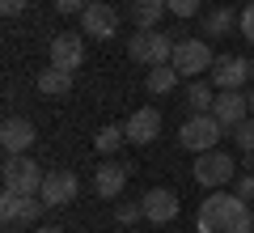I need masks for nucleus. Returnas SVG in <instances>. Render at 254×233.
I'll return each instance as SVG.
<instances>
[{
	"mask_svg": "<svg viewBox=\"0 0 254 233\" xmlns=\"http://www.w3.org/2000/svg\"><path fill=\"white\" fill-rule=\"evenodd\" d=\"M237 30H242V38H246V43H254V0L242 9V26H237Z\"/></svg>",
	"mask_w": 254,
	"mask_h": 233,
	"instance_id": "nucleus-25",
	"label": "nucleus"
},
{
	"mask_svg": "<svg viewBox=\"0 0 254 233\" xmlns=\"http://www.w3.org/2000/svg\"><path fill=\"white\" fill-rule=\"evenodd\" d=\"M165 4H170L174 17H195L199 13V0H165Z\"/></svg>",
	"mask_w": 254,
	"mask_h": 233,
	"instance_id": "nucleus-24",
	"label": "nucleus"
},
{
	"mask_svg": "<svg viewBox=\"0 0 254 233\" xmlns=\"http://www.w3.org/2000/svg\"><path fill=\"white\" fill-rule=\"evenodd\" d=\"M212 102H216V85L195 77V81L187 85V110H190V115H208Z\"/></svg>",
	"mask_w": 254,
	"mask_h": 233,
	"instance_id": "nucleus-19",
	"label": "nucleus"
},
{
	"mask_svg": "<svg viewBox=\"0 0 254 233\" xmlns=\"http://www.w3.org/2000/svg\"><path fill=\"white\" fill-rule=\"evenodd\" d=\"M250 115H254V89H250Z\"/></svg>",
	"mask_w": 254,
	"mask_h": 233,
	"instance_id": "nucleus-29",
	"label": "nucleus"
},
{
	"mask_svg": "<svg viewBox=\"0 0 254 233\" xmlns=\"http://www.w3.org/2000/svg\"><path fill=\"white\" fill-rule=\"evenodd\" d=\"M212 115L233 132L242 119H250V93L242 89H216V102H212Z\"/></svg>",
	"mask_w": 254,
	"mask_h": 233,
	"instance_id": "nucleus-10",
	"label": "nucleus"
},
{
	"mask_svg": "<svg viewBox=\"0 0 254 233\" xmlns=\"http://www.w3.org/2000/svg\"><path fill=\"white\" fill-rule=\"evenodd\" d=\"M51 4H55L60 17H81V13L89 9V0H51Z\"/></svg>",
	"mask_w": 254,
	"mask_h": 233,
	"instance_id": "nucleus-23",
	"label": "nucleus"
},
{
	"mask_svg": "<svg viewBox=\"0 0 254 233\" xmlns=\"http://www.w3.org/2000/svg\"><path fill=\"white\" fill-rule=\"evenodd\" d=\"M174 68H178V77H187V81H195V77H203V72H212V64H216V55H212L208 38H178L174 43Z\"/></svg>",
	"mask_w": 254,
	"mask_h": 233,
	"instance_id": "nucleus-4",
	"label": "nucleus"
},
{
	"mask_svg": "<svg viewBox=\"0 0 254 233\" xmlns=\"http://www.w3.org/2000/svg\"><path fill=\"white\" fill-rule=\"evenodd\" d=\"M178 68L174 64H157V68H148V81H144V89L153 93V98H165V93H174L178 89Z\"/></svg>",
	"mask_w": 254,
	"mask_h": 233,
	"instance_id": "nucleus-18",
	"label": "nucleus"
},
{
	"mask_svg": "<svg viewBox=\"0 0 254 233\" xmlns=\"http://www.w3.org/2000/svg\"><path fill=\"white\" fill-rule=\"evenodd\" d=\"M225 132H229V127L220 123L212 110H208V115H190L187 123L178 127V144L187 153H208V149H216V144H220V136H225Z\"/></svg>",
	"mask_w": 254,
	"mask_h": 233,
	"instance_id": "nucleus-3",
	"label": "nucleus"
},
{
	"mask_svg": "<svg viewBox=\"0 0 254 233\" xmlns=\"http://www.w3.org/2000/svg\"><path fill=\"white\" fill-rule=\"evenodd\" d=\"M123 136H127V144H153L157 136H161V110L157 106H140L136 115H127V123H123Z\"/></svg>",
	"mask_w": 254,
	"mask_h": 233,
	"instance_id": "nucleus-9",
	"label": "nucleus"
},
{
	"mask_svg": "<svg viewBox=\"0 0 254 233\" xmlns=\"http://www.w3.org/2000/svg\"><path fill=\"white\" fill-rule=\"evenodd\" d=\"M140 208H144V221H153V225H170L174 216H178V195H174L170 187H153L144 199H140Z\"/></svg>",
	"mask_w": 254,
	"mask_h": 233,
	"instance_id": "nucleus-12",
	"label": "nucleus"
},
{
	"mask_svg": "<svg viewBox=\"0 0 254 233\" xmlns=\"http://www.w3.org/2000/svg\"><path fill=\"white\" fill-rule=\"evenodd\" d=\"M233 191H237V195L246 199V204H254V174H242V178H237V187H233Z\"/></svg>",
	"mask_w": 254,
	"mask_h": 233,
	"instance_id": "nucleus-26",
	"label": "nucleus"
},
{
	"mask_svg": "<svg viewBox=\"0 0 254 233\" xmlns=\"http://www.w3.org/2000/svg\"><path fill=\"white\" fill-rule=\"evenodd\" d=\"M161 13H170L165 0H127V17L136 30H157L161 26Z\"/></svg>",
	"mask_w": 254,
	"mask_h": 233,
	"instance_id": "nucleus-15",
	"label": "nucleus"
},
{
	"mask_svg": "<svg viewBox=\"0 0 254 233\" xmlns=\"http://www.w3.org/2000/svg\"><path fill=\"white\" fill-rule=\"evenodd\" d=\"M47 55H51L55 68L76 72V68L85 64V38H81V34H55L51 47H47Z\"/></svg>",
	"mask_w": 254,
	"mask_h": 233,
	"instance_id": "nucleus-11",
	"label": "nucleus"
},
{
	"mask_svg": "<svg viewBox=\"0 0 254 233\" xmlns=\"http://www.w3.org/2000/svg\"><path fill=\"white\" fill-rule=\"evenodd\" d=\"M250 77H254V60H250Z\"/></svg>",
	"mask_w": 254,
	"mask_h": 233,
	"instance_id": "nucleus-30",
	"label": "nucleus"
},
{
	"mask_svg": "<svg viewBox=\"0 0 254 233\" xmlns=\"http://www.w3.org/2000/svg\"><path fill=\"white\" fill-rule=\"evenodd\" d=\"M76 191H81V182H76V174L72 170H47V178H43V204L47 208H68L76 199Z\"/></svg>",
	"mask_w": 254,
	"mask_h": 233,
	"instance_id": "nucleus-8",
	"label": "nucleus"
},
{
	"mask_svg": "<svg viewBox=\"0 0 254 233\" xmlns=\"http://www.w3.org/2000/svg\"><path fill=\"white\" fill-rule=\"evenodd\" d=\"M123 140H127V136H123V127H119V123H106V127L93 132V149H98L102 157H115V153L123 149Z\"/></svg>",
	"mask_w": 254,
	"mask_h": 233,
	"instance_id": "nucleus-20",
	"label": "nucleus"
},
{
	"mask_svg": "<svg viewBox=\"0 0 254 233\" xmlns=\"http://www.w3.org/2000/svg\"><path fill=\"white\" fill-rule=\"evenodd\" d=\"M26 4L30 0H0V13L4 17H17V13H26Z\"/></svg>",
	"mask_w": 254,
	"mask_h": 233,
	"instance_id": "nucleus-27",
	"label": "nucleus"
},
{
	"mask_svg": "<svg viewBox=\"0 0 254 233\" xmlns=\"http://www.w3.org/2000/svg\"><path fill=\"white\" fill-rule=\"evenodd\" d=\"M195 182L199 187H208V191H220V187H229V178L237 174V165H233V157L229 153H220V149H208V153H195Z\"/></svg>",
	"mask_w": 254,
	"mask_h": 233,
	"instance_id": "nucleus-5",
	"label": "nucleus"
},
{
	"mask_svg": "<svg viewBox=\"0 0 254 233\" xmlns=\"http://www.w3.org/2000/svg\"><path fill=\"white\" fill-rule=\"evenodd\" d=\"M38 140L34 123L30 119H4V127H0V144H4V153H30Z\"/></svg>",
	"mask_w": 254,
	"mask_h": 233,
	"instance_id": "nucleus-14",
	"label": "nucleus"
},
{
	"mask_svg": "<svg viewBox=\"0 0 254 233\" xmlns=\"http://www.w3.org/2000/svg\"><path fill=\"white\" fill-rule=\"evenodd\" d=\"M127 170H131V165H119V161L106 157V161L93 170V191H98L102 199H119L123 187H127Z\"/></svg>",
	"mask_w": 254,
	"mask_h": 233,
	"instance_id": "nucleus-13",
	"label": "nucleus"
},
{
	"mask_svg": "<svg viewBox=\"0 0 254 233\" xmlns=\"http://www.w3.org/2000/svg\"><path fill=\"white\" fill-rule=\"evenodd\" d=\"M233 144H237L242 153H254V115L242 119V123L233 127Z\"/></svg>",
	"mask_w": 254,
	"mask_h": 233,
	"instance_id": "nucleus-21",
	"label": "nucleus"
},
{
	"mask_svg": "<svg viewBox=\"0 0 254 233\" xmlns=\"http://www.w3.org/2000/svg\"><path fill=\"white\" fill-rule=\"evenodd\" d=\"M30 233H64V229H55V225H38V229H30Z\"/></svg>",
	"mask_w": 254,
	"mask_h": 233,
	"instance_id": "nucleus-28",
	"label": "nucleus"
},
{
	"mask_svg": "<svg viewBox=\"0 0 254 233\" xmlns=\"http://www.w3.org/2000/svg\"><path fill=\"white\" fill-rule=\"evenodd\" d=\"M68 89H72V72H68V68L47 64V68L38 72V93H47V98H64Z\"/></svg>",
	"mask_w": 254,
	"mask_h": 233,
	"instance_id": "nucleus-17",
	"label": "nucleus"
},
{
	"mask_svg": "<svg viewBox=\"0 0 254 233\" xmlns=\"http://www.w3.org/2000/svg\"><path fill=\"white\" fill-rule=\"evenodd\" d=\"M199 233H254V208L246 204L237 191H208V199L199 204L195 216Z\"/></svg>",
	"mask_w": 254,
	"mask_h": 233,
	"instance_id": "nucleus-1",
	"label": "nucleus"
},
{
	"mask_svg": "<svg viewBox=\"0 0 254 233\" xmlns=\"http://www.w3.org/2000/svg\"><path fill=\"white\" fill-rule=\"evenodd\" d=\"M0 178H4V191H17V195H38L43 191V165L30 157V153H4V170H0Z\"/></svg>",
	"mask_w": 254,
	"mask_h": 233,
	"instance_id": "nucleus-2",
	"label": "nucleus"
},
{
	"mask_svg": "<svg viewBox=\"0 0 254 233\" xmlns=\"http://www.w3.org/2000/svg\"><path fill=\"white\" fill-rule=\"evenodd\" d=\"M115 221L119 225H136V221H144V208L140 204H115Z\"/></svg>",
	"mask_w": 254,
	"mask_h": 233,
	"instance_id": "nucleus-22",
	"label": "nucleus"
},
{
	"mask_svg": "<svg viewBox=\"0 0 254 233\" xmlns=\"http://www.w3.org/2000/svg\"><path fill=\"white\" fill-rule=\"evenodd\" d=\"M208 81L216 85V89H242L246 81H254L250 77V60H242V55H216V64H212Z\"/></svg>",
	"mask_w": 254,
	"mask_h": 233,
	"instance_id": "nucleus-7",
	"label": "nucleus"
},
{
	"mask_svg": "<svg viewBox=\"0 0 254 233\" xmlns=\"http://www.w3.org/2000/svg\"><path fill=\"white\" fill-rule=\"evenodd\" d=\"M233 26H242V13H233L229 4H216V9L203 13V34L208 38H225Z\"/></svg>",
	"mask_w": 254,
	"mask_h": 233,
	"instance_id": "nucleus-16",
	"label": "nucleus"
},
{
	"mask_svg": "<svg viewBox=\"0 0 254 233\" xmlns=\"http://www.w3.org/2000/svg\"><path fill=\"white\" fill-rule=\"evenodd\" d=\"M81 34L98 38V43L115 38L119 34V9H115V4H106V0H89V9L81 13Z\"/></svg>",
	"mask_w": 254,
	"mask_h": 233,
	"instance_id": "nucleus-6",
	"label": "nucleus"
}]
</instances>
